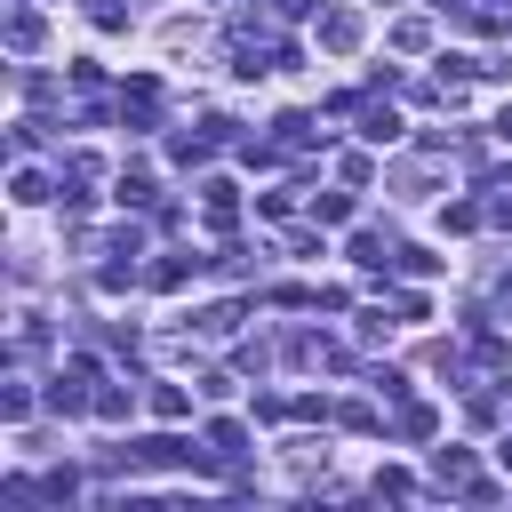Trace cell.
I'll return each mask as SVG.
<instances>
[{"mask_svg":"<svg viewBox=\"0 0 512 512\" xmlns=\"http://www.w3.org/2000/svg\"><path fill=\"white\" fill-rule=\"evenodd\" d=\"M200 208H208L216 232H232V224H240V184H232V176H208V184H200Z\"/></svg>","mask_w":512,"mask_h":512,"instance_id":"obj_3","label":"cell"},{"mask_svg":"<svg viewBox=\"0 0 512 512\" xmlns=\"http://www.w3.org/2000/svg\"><path fill=\"white\" fill-rule=\"evenodd\" d=\"M336 424H352V432H376V408H368V400H344V408H336Z\"/></svg>","mask_w":512,"mask_h":512,"instance_id":"obj_28","label":"cell"},{"mask_svg":"<svg viewBox=\"0 0 512 512\" xmlns=\"http://www.w3.org/2000/svg\"><path fill=\"white\" fill-rule=\"evenodd\" d=\"M96 416L120 424V416H128V392H120V384H96Z\"/></svg>","mask_w":512,"mask_h":512,"instance_id":"obj_23","label":"cell"},{"mask_svg":"<svg viewBox=\"0 0 512 512\" xmlns=\"http://www.w3.org/2000/svg\"><path fill=\"white\" fill-rule=\"evenodd\" d=\"M8 200H16V208H40V200H48V176H40V168H16V176H8Z\"/></svg>","mask_w":512,"mask_h":512,"instance_id":"obj_12","label":"cell"},{"mask_svg":"<svg viewBox=\"0 0 512 512\" xmlns=\"http://www.w3.org/2000/svg\"><path fill=\"white\" fill-rule=\"evenodd\" d=\"M360 136L368 144H400V112L392 104H360Z\"/></svg>","mask_w":512,"mask_h":512,"instance_id":"obj_7","label":"cell"},{"mask_svg":"<svg viewBox=\"0 0 512 512\" xmlns=\"http://www.w3.org/2000/svg\"><path fill=\"white\" fill-rule=\"evenodd\" d=\"M272 144H280V152H312V144H320V120H312V112H280V120H272Z\"/></svg>","mask_w":512,"mask_h":512,"instance_id":"obj_5","label":"cell"},{"mask_svg":"<svg viewBox=\"0 0 512 512\" xmlns=\"http://www.w3.org/2000/svg\"><path fill=\"white\" fill-rule=\"evenodd\" d=\"M352 264L384 272V264H392V240H384V232H352Z\"/></svg>","mask_w":512,"mask_h":512,"instance_id":"obj_13","label":"cell"},{"mask_svg":"<svg viewBox=\"0 0 512 512\" xmlns=\"http://www.w3.org/2000/svg\"><path fill=\"white\" fill-rule=\"evenodd\" d=\"M144 280H152V288H160V296H176V288H184V280H192V264H184V256H160V264H152V272H144Z\"/></svg>","mask_w":512,"mask_h":512,"instance_id":"obj_16","label":"cell"},{"mask_svg":"<svg viewBox=\"0 0 512 512\" xmlns=\"http://www.w3.org/2000/svg\"><path fill=\"white\" fill-rule=\"evenodd\" d=\"M312 224H352V192H312Z\"/></svg>","mask_w":512,"mask_h":512,"instance_id":"obj_14","label":"cell"},{"mask_svg":"<svg viewBox=\"0 0 512 512\" xmlns=\"http://www.w3.org/2000/svg\"><path fill=\"white\" fill-rule=\"evenodd\" d=\"M40 496H48V504H72V496H80V472H72V464H56V472L40 480Z\"/></svg>","mask_w":512,"mask_h":512,"instance_id":"obj_19","label":"cell"},{"mask_svg":"<svg viewBox=\"0 0 512 512\" xmlns=\"http://www.w3.org/2000/svg\"><path fill=\"white\" fill-rule=\"evenodd\" d=\"M112 112H120V128H128V136H144V128L160 120V80H152V72H136V80L120 88V104H112Z\"/></svg>","mask_w":512,"mask_h":512,"instance_id":"obj_1","label":"cell"},{"mask_svg":"<svg viewBox=\"0 0 512 512\" xmlns=\"http://www.w3.org/2000/svg\"><path fill=\"white\" fill-rule=\"evenodd\" d=\"M384 304H392V312H400V320H432V304H424V296H416V288H392V296H384Z\"/></svg>","mask_w":512,"mask_h":512,"instance_id":"obj_22","label":"cell"},{"mask_svg":"<svg viewBox=\"0 0 512 512\" xmlns=\"http://www.w3.org/2000/svg\"><path fill=\"white\" fill-rule=\"evenodd\" d=\"M360 32H368V24H360V8H344V0H336V8H320V48H328V56H352V48H360Z\"/></svg>","mask_w":512,"mask_h":512,"instance_id":"obj_2","label":"cell"},{"mask_svg":"<svg viewBox=\"0 0 512 512\" xmlns=\"http://www.w3.org/2000/svg\"><path fill=\"white\" fill-rule=\"evenodd\" d=\"M40 40H48V24H40L32 8H16V16H8V48H16V56H32Z\"/></svg>","mask_w":512,"mask_h":512,"instance_id":"obj_11","label":"cell"},{"mask_svg":"<svg viewBox=\"0 0 512 512\" xmlns=\"http://www.w3.org/2000/svg\"><path fill=\"white\" fill-rule=\"evenodd\" d=\"M504 472H512V440H504Z\"/></svg>","mask_w":512,"mask_h":512,"instance_id":"obj_32","label":"cell"},{"mask_svg":"<svg viewBox=\"0 0 512 512\" xmlns=\"http://www.w3.org/2000/svg\"><path fill=\"white\" fill-rule=\"evenodd\" d=\"M392 432H400V440H432V432H440V416H432L424 400H400V416H392Z\"/></svg>","mask_w":512,"mask_h":512,"instance_id":"obj_9","label":"cell"},{"mask_svg":"<svg viewBox=\"0 0 512 512\" xmlns=\"http://www.w3.org/2000/svg\"><path fill=\"white\" fill-rule=\"evenodd\" d=\"M472 480H480V472H472V448H432V488H456V496H464Z\"/></svg>","mask_w":512,"mask_h":512,"instance_id":"obj_4","label":"cell"},{"mask_svg":"<svg viewBox=\"0 0 512 512\" xmlns=\"http://www.w3.org/2000/svg\"><path fill=\"white\" fill-rule=\"evenodd\" d=\"M336 168H344V184H352V192H360V184H376V160H368V152H344Z\"/></svg>","mask_w":512,"mask_h":512,"instance_id":"obj_21","label":"cell"},{"mask_svg":"<svg viewBox=\"0 0 512 512\" xmlns=\"http://www.w3.org/2000/svg\"><path fill=\"white\" fill-rule=\"evenodd\" d=\"M272 8H280V16H312L320 0H272Z\"/></svg>","mask_w":512,"mask_h":512,"instance_id":"obj_30","label":"cell"},{"mask_svg":"<svg viewBox=\"0 0 512 512\" xmlns=\"http://www.w3.org/2000/svg\"><path fill=\"white\" fill-rule=\"evenodd\" d=\"M424 40H432V24H424V16H408V24H392V48H424Z\"/></svg>","mask_w":512,"mask_h":512,"instance_id":"obj_24","label":"cell"},{"mask_svg":"<svg viewBox=\"0 0 512 512\" xmlns=\"http://www.w3.org/2000/svg\"><path fill=\"white\" fill-rule=\"evenodd\" d=\"M144 400H152V416H160V424H184V416H192V392H184V384H152Z\"/></svg>","mask_w":512,"mask_h":512,"instance_id":"obj_8","label":"cell"},{"mask_svg":"<svg viewBox=\"0 0 512 512\" xmlns=\"http://www.w3.org/2000/svg\"><path fill=\"white\" fill-rule=\"evenodd\" d=\"M488 224H512V184H496V200H488Z\"/></svg>","mask_w":512,"mask_h":512,"instance_id":"obj_29","label":"cell"},{"mask_svg":"<svg viewBox=\"0 0 512 512\" xmlns=\"http://www.w3.org/2000/svg\"><path fill=\"white\" fill-rule=\"evenodd\" d=\"M0 416H8V424H24V416H32V392H24V384H8V392H0Z\"/></svg>","mask_w":512,"mask_h":512,"instance_id":"obj_27","label":"cell"},{"mask_svg":"<svg viewBox=\"0 0 512 512\" xmlns=\"http://www.w3.org/2000/svg\"><path fill=\"white\" fill-rule=\"evenodd\" d=\"M496 136H504V144H512V104H504V112H496Z\"/></svg>","mask_w":512,"mask_h":512,"instance_id":"obj_31","label":"cell"},{"mask_svg":"<svg viewBox=\"0 0 512 512\" xmlns=\"http://www.w3.org/2000/svg\"><path fill=\"white\" fill-rule=\"evenodd\" d=\"M112 200H120V208H160V184H152V168H120Z\"/></svg>","mask_w":512,"mask_h":512,"instance_id":"obj_6","label":"cell"},{"mask_svg":"<svg viewBox=\"0 0 512 512\" xmlns=\"http://www.w3.org/2000/svg\"><path fill=\"white\" fill-rule=\"evenodd\" d=\"M104 256H144V232H136V224H120V232L104 240Z\"/></svg>","mask_w":512,"mask_h":512,"instance_id":"obj_26","label":"cell"},{"mask_svg":"<svg viewBox=\"0 0 512 512\" xmlns=\"http://www.w3.org/2000/svg\"><path fill=\"white\" fill-rule=\"evenodd\" d=\"M192 328L200 336H232L240 328V304H208V312H192Z\"/></svg>","mask_w":512,"mask_h":512,"instance_id":"obj_17","label":"cell"},{"mask_svg":"<svg viewBox=\"0 0 512 512\" xmlns=\"http://www.w3.org/2000/svg\"><path fill=\"white\" fill-rule=\"evenodd\" d=\"M136 280H144V272H136V256H112V264L96 272V288H112V296H120V288H136Z\"/></svg>","mask_w":512,"mask_h":512,"instance_id":"obj_18","label":"cell"},{"mask_svg":"<svg viewBox=\"0 0 512 512\" xmlns=\"http://www.w3.org/2000/svg\"><path fill=\"white\" fill-rule=\"evenodd\" d=\"M208 448H216L224 464H240V456H248V424H232V416H216V424H208Z\"/></svg>","mask_w":512,"mask_h":512,"instance_id":"obj_10","label":"cell"},{"mask_svg":"<svg viewBox=\"0 0 512 512\" xmlns=\"http://www.w3.org/2000/svg\"><path fill=\"white\" fill-rule=\"evenodd\" d=\"M392 264H400V272H416V280H432V272H440V256H432V248H392Z\"/></svg>","mask_w":512,"mask_h":512,"instance_id":"obj_20","label":"cell"},{"mask_svg":"<svg viewBox=\"0 0 512 512\" xmlns=\"http://www.w3.org/2000/svg\"><path fill=\"white\" fill-rule=\"evenodd\" d=\"M64 80H72V88H80V96H96V88H104V64H88V56H80V64H72V72H64Z\"/></svg>","mask_w":512,"mask_h":512,"instance_id":"obj_25","label":"cell"},{"mask_svg":"<svg viewBox=\"0 0 512 512\" xmlns=\"http://www.w3.org/2000/svg\"><path fill=\"white\" fill-rule=\"evenodd\" d=\"M472 224H488L480 200H448V208H440V232H472Z\"/></svg>","mask_w":512,"mask_h":512,"instance_id":"obj_15","label":"cell"}]
</instances>
